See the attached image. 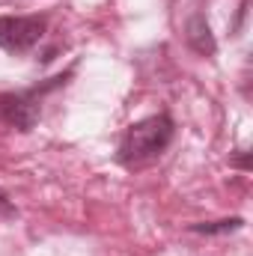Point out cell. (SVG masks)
Wrapping results in <instances>:
<instances>
[{
    "instance_id": "7a4b0ae2",
    "label": "cell",
    "mask_w": 253,
    "mask_h": 256,
    "mask_svg": "<svg viewBox=\"0 0 253 256\" xmlns=\"http://www.w3.org/2000/svg\"><path fill=\"white\" fill-rule=\"evenodd\" d=\"M45 36V18L39 15H3L0 18V48L9 54L30 51Z\"/></svg>"
},
{
    "instance_id": "6da1fadb",
    "label": "cell",
    "mask_w": 253,
    "mask_h": 256,
    "mask_svg": "<svg viewBox=\"0 0 253 256\" xmlns=\"http://www.w3.org/2000/svg\"><path fill=\"white\" fill-rule=\"evenodd\" d=\"M173 140V120L167 114L140 120L126 131L122 143H120V161L122 164H143L158 158Z\"/></svg>"
},
{
    "instance_id": "277c9868",
    "label": "cell",
    "mask_w": 253,
    "mask_h": 256,
    "mask_svg": "<svg viewBox=\"0 0 253 256\" xmlns=\"http://www.w3.org/2000/svg\"><path fill=\"white\" fill-rule=\"evenodd\" d=\"M188 45L196 51V54H214V36H212V30H208V24L196 15V18H190V24H188Z\"/></svg>"
},
{
    "instance_id": "5b68a950",
    "label": "cell",
    "mask_w": 253,
    "mask_h": 256,
    "mask_svg": "<svg viewBox=\"0 0 253 256\" xmlns=\"http://www.w3.org/2000/svg\"><path fill=\"white\" fill-rule=\"evenodd\" d=\"M232 230H242V218L214 220V224H194L190 226V232H200V236H220V232H232Z\"/></svg>"
},
{
    "instance_id": "3957f363",
    "label": "cell",
    "mask_w": 253,
    "mask_h": 256,
    "mask_svg": "<svg viewBox=\"0 0 253 256\" xmlns=\"http://www.w3.org/2000/svg\"><path fill=\"white\" fill-rule=\"evenodd\" d=\"M0 120L21 131H30L39 122V90L0 96Z\"/></svg>"
}]
</instances>
